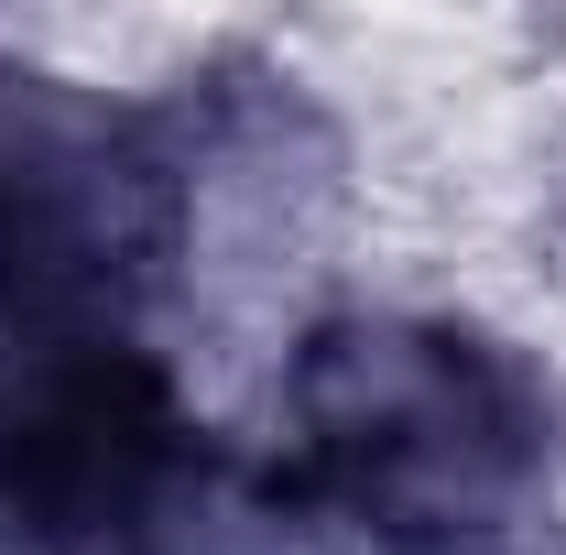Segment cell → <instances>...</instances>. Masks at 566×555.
Masks as SVG:
<instances>
[{
    "label": "cell",
    "instance_id": "cell-2",
    "mask_svg": "<svg viewBox=\"0 0 566 555\" xmlns=\"http://www.w3.org/2000/svg\"><path fill=\"white\" fill-rule=\"evenodd\" d=\"M186 262L175 98L120 109L76 76L0 66V348L132 338V305Z\"/></svg>",
    "mask_w": 566,
    "mask_h": 555
},
{
    "label": "cell",
    "instance_id": "cell-3",
    "mask_svg": "<svg viewBox=\"0 0 566 555\" xmlns=\"http://www.w3.org/2000/svg\"><path fill=\"white\" fill-rule=\"evenodd\" d=\"M208 469L142 338L0 348V555H120Z\"/></svg>",
    "mask_w": 566,
    "mask_h": 555
},
{
    "label": "cell",
    "instance_id": "cell-1",
    "mask_svg": "<svg viewBox=\"0 0 566 555\" xmlns=\"http://www.w3.org/2000/svg\"><path fill=\"white\" fill-rule=\"evenodd\" d=\"M556 480V392L458 316H338L283 370L273 490L349 555H501Z\"/></svg>",
    "mask_w": 566,
    "mask_h": 555
}]
</instances>
